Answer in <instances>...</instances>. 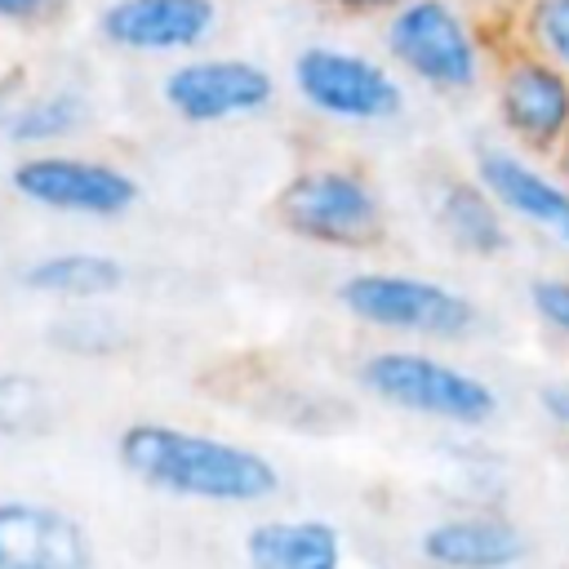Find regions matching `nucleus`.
Returning a JSON list of instances; mask_svg holds the SVG:
<instances>
[{
    "label": "nucleus",
    "instance_id": "nucleus-4",
    "mask_svg": "<svg viewBox=\"0 0 569 569\" xmlns=\"http://www.w3.org/2000/svg\"><path fill=\"white\" fill-rule=\"evenodd\" d=\"M338 307L369 329L413 342H462L480 325V307L462 289L418 271H351L338 284Z\"/></svg>",
    "mask_w": 569,
    "mask_h": 569
},
{
    "label": "nucleus",
    "instance_id": "nucleus-8",
    "mask_svg": "<svg viewBox=\"0 0 569 569\" xmlns=\"http://www.w3.org/2000/svg\"><path fill=\"white\" fill-rule=\"evenodd\" d=\"M9 187L36 209L80 218H124L142 196L129 169L76 151H27L9 169Z\"/></svg>",
    "mask_w": 569,
    "mask_h": 569
},
{
    "label": "nucleus",
    "instance_id": "nucleus-11",
    "mask_svg": "<svg viewBox=\"0 0 569 569\" xmlns=\"http://www.w3.org/2000/svg\"><path fill=\"white\" fill-rule=\"evenodd\" d=\"M222 22L218 0H102L98 40L129 58L196 53Z\"/></svg>",
    "mask_w": 569,
    "mask_h": 569
},
{
    "label": "nucleus",
    "instance_id": "nucleus-12",
    "mask_svg": "<svg viewBox=\"0 0 569 569\" xmlns=\"http://www.w3.org/2000/svg\"><path fill=\"white\" fill-rule=\"evenodd\" d=\"M98 551L80 516L36 498H0V569H93Z\"/></svg>",
    "mask_w": 569,
    "mask_h": 569
},
{
    "label": "nucleus",
    "instance_id": "nucleus-16",
    "mask_svg": "<svg viewBox=\"0 0 569 569\" xmlns=\"http://www.w3.org/2000/svg\"><path fill=\"white\" fill-rule=\"evenodd\" d=\"M22 284L31 293L89 302V298H107L124 284V262L111 253H93V249H62V253H44V258L27 262Z\"/></svg>",
    "mask_w": 569,
    "mask_h": 569
},
{
    "label": "nucleus",
    "instance_id": "nucleus-13",
    "mask_svg": "<svg viewBox=\"0 0 569 569\" xmlns=\"http://www.w3.org/2000/svg\"><path fill=\"white\" fill-rule=\"evenodd\" d=\"M418 556L431 569H516L529 556L525 529L489 507L453 511L418 533Z\"/></svg>",
    "mask_w": 569,
    "mask_h": 569
},
{
    "label": "nucleus",
    "instance_id": "nucleus-14",
    "mask_svg": "<svg viewBox=\"0 0 569 569\" xmlns=\"http://www.w3.org/2000/svg\"><path fill=\"white\" fill-rule=\"evenodd\" d=\"M240 556L249 569H342L347 542L333 520L289 516V520L249 525Z\"/></svg>",
    "mask_w": 569,
    "mask_h": 569
},
{
    "label": "nucleus",
    "instance_id": "nucleus-10",
    "mask_svg": "<svg viewBox=\"0 0 569 569\" xmlns=\"http://www.w3.org/2000/svg\"><path fill=\"white\" fill-rule=\"evenodd\" d=\"M471 178L493 196L507 222H520L569 249V182L556 173V164L533 160L507 142H485L476 147Z\"/></svg>",
    "mask_w": 569,
    "mask_h": 569
},
{
    "label": "nucleus",
    "instance_id": "nucleus-23",
    "mask_svg": "<svg viewBox=\"0 0 569 569\" xmlns=\"http://www.w3.org/2000/svg\"><path fill=\"white\" fill-rule=\"evenodd\" d=\"M316 9H329V13H347V18H382L391 13L400 0H307Z\"/></svg>",
    "mask_w": 569,
    "mask_h": 569
},
{
    "label": "nucleus",
    "instance_id": "nucleus-24",
    "mask_svg": "<svg viewBox=\"0 0 569 569\" xmlns=\"http://www.w3.org/2000/svg\"><path fill=\"white\" fill-rule=\"evenodd\" d=\"M551 164H556V173L569 182V133H565V142H560V151L551 156Z\"/></svg>",
    "mask_w": 569,
    "mask_h": 569
},
{
    "label": "nucleus",
    "instance_id": "nucleus-2",
    "mask_svg": "<svg viewBox=\"0 0 569 569\" xmlns=\"http://www.w3.org/2000/svg\"><path fill=\"white\" fill-rule=\"evenodd\" d=\"M502 31H489L462 0H400L382 13V49L396 76L427 93L462 98L489 80Z\"/></svg>",
    "mask_w": 569,
    "mask_h": 569
},
{
    "label": "nucleus",
    "instance_id": "nucleus-3",
    "mask_svg": "<svg viewBox=\"0 0 569 569\" xmlns=\"http://www.w3.org/2000/svg\"><path fill=\"white\" fill-rule=\"evenodd\" d=\"M356 378L373 400L449 427H489L502 409L489 378L422 347H378L360 360Z\"/></svg>",
    "mask_w": 569,
    "mask_h": 569
},
{
    "label": "nucleus",
    "instance_id": "nucleus-9",
    "mask_svg": "<svg viewBox=\"0 0 569 569\" xmlns=\"http://www.w3.org/2000/svg\"><path fill=\"white\" fill-rule=\"evenodd\" d=\"M160 102L182 124H227L276 102V76L236 53H196L160 76Z\"/></svg>",
    "mask_w": 569,
    "mask_h": 569
},
{
    "label": "nucleus",
    "instance_id": "nucleus-1",
    "mask_svg": "<svg viewBox=\"0 0 569 569\" xmlns=\"http://www.w3.org/2000/svg\"><path fill=\"white\" fill-rule=\"evenodd\" d=\"M116 462L147 489L182 498V502H213V507H253L276 498L280 471L267 453L204 436L191 427H173L160 418H138L116 436Z\"/></svg>",
    "mask_w": 569,
    "mask_h": 569
},
{
    "label": "nucleus",
    "instance_id": "nucleus-20",
    "mask_svg": "<svg viewBox=\"0 0 569 569\" xmlns=\"http://www.w3.org/2000/svg\"><path fill=\"white\" fill-rule=\"evenodd\" d=\"M525 298H529L533 320L569 347V276L565 271H542V276L529 280Z\"/></svg>",
    "mask_w": 569,
    "mask_h": 569
},
{
    "label": "nucleus",
    "instance_id": "nucleus-18",
    "mask_svg": "<svg viewBox=\"0 0 569 569\" xmlns=\"http://www.w3.org/2000/svg\"><path fill=\"white\" fill-rule=\"evenodd\" d=\"M502 31L569 76V0H516Z\"/></svg>",
    "mask_w": 569,
    "mask_h": 569
},
{
    "label": "nucleus",
    "instance_id": "nucleus-21",
    "mask_svg": "<svg viewBox=\"0 0 569 569\" xmlns=\"http://www.w3.org/2000/svg\"><path fill=\"white\" fill-rule=\"evenodd\" d=\"M67 9H71V0H0V27H18V31L53 27V22H62Z\"/></svg>",
    "mask_w": 569,
    "mask_h": 569
},
{
    "label": "nucleus",
    "instance_id": "nucleus-6",
    "mask_svg": "<svg viewBox=\"0 0 569 569\" xmlns=\"http://www.w3.org/2000/svg\"><path fill=\"white\" fill-rule=\"evenodd\" d=\"M485 84L507 147L551 160L569 133V76L502 31Z\"/></svg>",
    "mask_w": 569,
    "mask_h": 569
},
{
    "label": "nucleus",
    "instance_id": "nucleus-5",
    "mask_svg": "<svg viewBox=\"0 0 569 569\" xmlns=\"http://www.w3.org/2000/svg\"><path fill=\"white\" fill-rule=\"evenodd\" d=\"M276 222L320 249H373L387 236V204L356 164H307L276 191Z\"/></svg>",
    "mask_w": 569,
    "mask_h": 569
},
{
    "label": "nucleus",
    "instance_id": "nucleus-7",
    "mask_svg": "<svg viewBox=\"0 0 569 569\" xmlns=\"http://www.w3.org/2000/svg\"><path fill=\"white\" fill-rule=\"evenodd\" d=\"M289 80L316 116L338 124H387L405 111V84L391 62L347 44H302Z\"/></svg>",
    "mask_w": 569,
    "mask_h": 569
},
{
    "label": "nucleus",
    "instance_id": "nucleus-22",
    "mask_svg": "<svg viewBox=\"0 0 569 569\" xmlns=\"http://www.w3.org/2000/svg\"><path fill=\"white\" fill-rule=\"evenodd\" d=\"M538 409L547 413V422H551L556 431L569 436V378L542 382V387H538Z\"/></svg>",
    "mask_w": 569,
    "mask_h": 569
},
{
    "label": "nucleus",
    "instance_id": "nucleus-19",
    "mask_svg": "<svg viewBox=\"0 0 569 569\" xmlns=\"http://www.w3.org/2000/svg\"><path fill=\"white\" fill-rule=\"evenodd\" d=\"M53 422V400L44 378L22 369H0V440L40 436Z\"/></svg>",
    "mask_w": 569,
    "mask_h": 569
},
{
    "label": "nucleus",
    "instance_id": "nucleus-17",
    "mask_svg": "<svg viewBox=\"0 0 569 569\" xmlns=\"http://www.w3.org/2000/svg\"><path fill=\"white\" fill-rule=\"evenodd\" d=\"M89 120V102L80 89H44V93H31L22 98L18 107H9L0 116V133L13 142V147H27V151H53V142L80 133Z\"/></svg>",
    "mask_w": 569,
    "mask_h": 569
},
{
    "label": "nucleus",
    "instance_id": "nucleus-15",
    "mask_svg": "<svg viewBox=\"0 0 569 569\" xmlns=\"http://www.w3.org/2000/svg\"><path fill=\"white\" fill-rule=\"evenodd\" d=\"M431 209H436V227L458 253L489 262L511 249V222L476 178H458V173L440 178Z\"/></svg>",
    "mask_w": 569,
    "mask_h": 569
}]
</instances>
